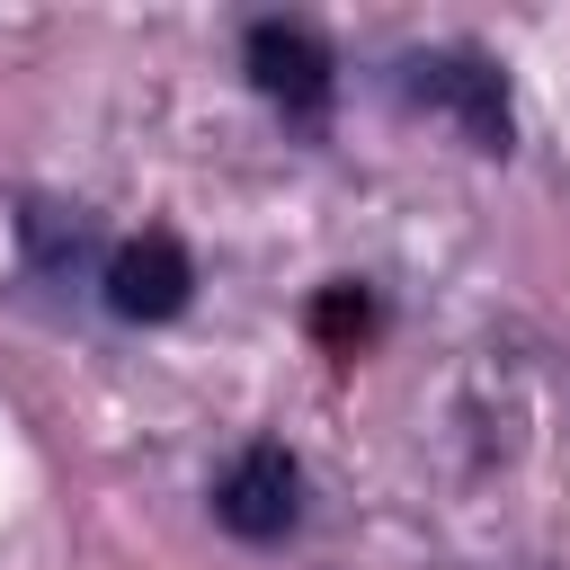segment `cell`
I'll use <instances>...</instances> for the list:
<instances>
[{
	"instance_id": "obj_3",
	"label": "cell",
	"mask_w": 570,
	"mask_h": 570,
	"mask_svg": "<svg viewBox=\"0 0 570 570\" xmlns=\"http://www.w3.org/2000/svg\"><path fill=\"white\" fill-rule=\"evenodd\" d=\"M214 525H223L232 543H285V534L303 525V463H294V445L249 436V445L214 472Z\"/></svg>"
},
{
	"instance_id": "obj_2",
	"label": "cell",
	"mask_w": 570,
	"mask_h": 570,
	"mask_svg": "<svg viewBox=\"0 0 570 570\" xmlns=\"http://www.w3.org/2000/svg\"><path fill=\"white\" fill-rule=\"evenodd\" d=\"M240 71L285 125H321L330 98H338V62L303 18H249L240 27Z\"/></svg>"
},
{
	"instance_id": "obj_6",
	"label": "cell",
	"mask_w": 570,
	"mask_h": 570,
	"mask_svg": "<svg viewBox=\"0 0 570 570\" xmlns=\"http://www.w3.org/2000/svg\"><path fill=\"white\" fill-rule=\"evenodd\" d=\"M312 330H321L330 347H338V338H365V330H374V294H365V285H330V294L312 303Z\"/></svg>"
},
{
	"instance_id": "obj_5",
	"label": "cell",
	"mask_w": 570,
	"mask_h": 570,
	"mask_svg": "<svg viewBox=\"0 0 570 570\" xmlns=\"http://www.w3.org/2000/svg\"><path fill=\"white\" fill-rule=\"evenodd\" d=\"M18 240H27V267L45 285H98L107 267V232L89 205H62V196H27L18 205Z\"/></svg>"
},
{
	"instance_id": "obj_1",
	"label": "cell",
	"mask_w": 570,
	"mask_h": 570,
	"mask_svg": "<svg viewBox=\"0 0 570 570\" xmlns=\"http://www.w3.org/2000/svg\"><path fill=\"white\" fill-rule=\"evenodd\" d=\"M392 89H401V107L445 116L481 160H508V151H517L508 71H499L481 45H419V53H401V62H392Z\"/></svg>"
},
{
	"instance_id": "obj_4",
	"label": "cell",
	"mask_w": 570,
	"mask_h": 570,
	"mask_svg": "<svg viewBox=\"0 0 570 570\" xmlns=\"http://www.w3.org/2000/svg\"><path fill=\"white\" fill-rule=\"evenodd\" d=\"M98 303H107L116 321H134V330L178 321V312L196 303V258H187V240H178L169 223H151V232H134V240H116V249H107V267H98Z\"/></svg>"
}]
</instances>
